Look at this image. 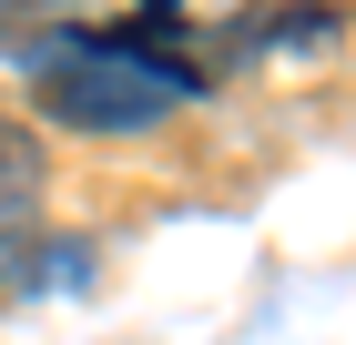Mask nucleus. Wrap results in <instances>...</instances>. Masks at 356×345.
<instances>
[{"instance_id": "2", "label": "nucleus", "mask_w": 356, "mask_h": 345, "mask_svg": "<svg viewBox=\"0 0 356 345\" xmlns=\"http://www.w3.org/2000/svg\"><path fill=\"white\" fill-rule=\"evenodd\" d=\"M41 193H51V162H41V142L0 112V244L41 234Z\"/></svg>"}, {"instance_id": "3", "label": "nucleus", "mask_w": 356, "mask_h": 345, "mask_svg": "<svg viewBox=\"0 0 356 345\" xmlns=\"http://www.w3.org/2000/svg\"><path fill=\"white\" fill-rule=\"evenodd\" d=\"M41 10H61V0H0V21H10V31H31Z\"/></svg>"}, {"instance_id": "1", "label": "nucleus", "mask_w": 356, "mask_h": 345, "mask_svg": "<svg viewBox=\"0 0 356 345\" xmlns=\"http://www.w3.org/2000/svg\"><path fill=\"white\" fill-rule=\"evenodd\" d=\"M21 71H31V102L72 133H143L204 92V61L153 51L143 31H31Z\"/></svg>"}]
</instances>
